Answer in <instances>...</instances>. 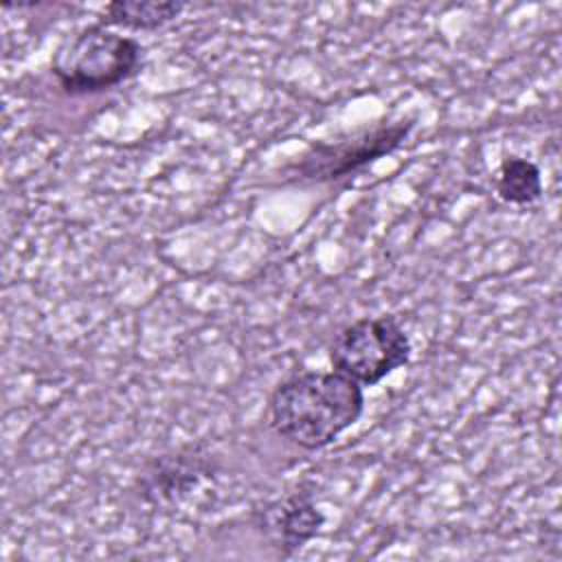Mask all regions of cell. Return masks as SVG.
I'll return each mask as SVG.
<instances>
[{
  "instance_id": "6da1fadb",
  "label": "cell",
  "mask_w": 562,
  "mask_h": 562,
  "mask_svg": "<svg viewBox=\"0 0 562 562\" xmlns=\"http://www.w3.org/2000/svg\"><path fill=\"white\" fill-rule=\"evenodd\" d=\"M364 411V391L338 371H299L270 395V426L303 450H321L351 428Z\"/></svg>"
},
{
  "instance_id": "8992f818",
  "label": "cell",
  "mask_w": 562,
  "mask_h": 562,
  "mask_svg": "<svg viewBox=\"0 0 562 562\" xmlns=\"http://www.w3.org/2000/svg\"><path fill=\"white\" fill-rule=\"evenodd\" d=\"M211 463L198 448L178 450L156 459L143 474V496L151 503L178 501L184 496L202 476H206Z\"/></svg>"
},
{
  "instance_id": "52a82bcc",
  "label": "cell",
  "mask_w": 562,
  "mask_h": 562,
  "mask_svg": "<svg viewBox=\"0 0 562 562\" xmlns=\"http://www.w3.org/2000/svg\"><path fill=\"white\" fill-rule=\"evenodd\" d=\"M182 2H151V0H114L101 11L99 24L119 26L127 31H156L182 13Z\"/></svg>"
},
{
  "instance_id": "3957f363",
  "label": "cell",
  "mask_w": 562,
  "mask_h": 562,
  "mask_svg": "<svg viewBox=\"0 0 562 562\" xmlns=\"http://www.w3.org/2000/svg\"><path fill=\"white\" fill-rule=\"evenodd\" d=\"M411 338L395 316H364L345 325L329 345L334 371L360 386H373L404 367Z\"/></svg>"
},
{
  "instance_id": "ba28073f",
  "label": "cell",
  "mask_w": 562,
  "mask_h": 562,
  "mask_svg": "<svg viewBox=\"0 0 562 562\" xmlns=\"http://www.w3.org/2000/svg\"><path fill=\"white\" fill-rule=\"evenodd\" d=\"M496 193L503 202L525 206L540 198L542 180L540 169L525 158L509 156L501 162L498 178H496Z\"/></svg>"
},
{
  "instance_id": "277c9868",
  "label": "cell",
  "mask_w": 562,
  "mask_h": 562,
  "mask_svg": "<svg viewBox=\"0 0 562 562\" xmlns=\"http://www.w3.org/2000/svg\"><path fill=\"white\" fill-rule=\"evenodd\" d=\"M413 121L378 123L371 130H362L342 140L316 143L301 158L296 171L310 180H336L353 173L373 160L391 154L408 136Z\"/></svg>"
},
{
  "instance_id": "5b68a950",
  "label": "cell",
  "mask_w": 562,
  "mask_h": 562,
  "mask_svg": "<svg viewBox=\"0 0 562 562\" xmlns=\"http://www.w3.org/2000/svg\"><path fill=\"white\" fill-rule=\"evenodd\" d=\"M325 516L307 492H294L266 505L259 514V529L281 553H292L310 542L323 527Z\"/></svg>"
},
{
  "instance_id": "7a4b0ae2",
  "label": "cell",
  "mask_w": 562,
  "mask_h": 562,
  "mask_svg": "<svg viewBox=\"0 0 562 562\" xmlns=\"http://www.w3.org/2000/svg\"><path fill=\"white\" fill-rule=\"evenodd\" d=\"M143 46L119 31L90 24L66 40L53 57V77L66 94H97L136 75Z\"/></svg>"
}]
</instances>
